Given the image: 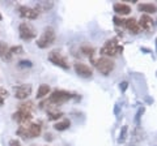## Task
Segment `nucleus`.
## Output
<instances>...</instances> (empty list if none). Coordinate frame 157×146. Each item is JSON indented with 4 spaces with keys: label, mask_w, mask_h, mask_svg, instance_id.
<instances>
[{
    "label": "nucleus",
    "mask_w": 157,
    "mask_h": 146,
    "mask_svg": "<svg viewBox=\"0 0 157 146\" xmlns=\"http://www.w3.org/2000/svg\"><path fill=\"white\" fill-rule=\"evenodd\" d=\"M33 118V115H32V111H29V110H24V108H17V111L12 115V119L14 121H17V123H20L21 125H25L28 124L29 121L32 120Z\"/></svg>",
    "instance_id": "6e6552de"
},
{
    "label": "nucleus",
    "mask_w": 157,
    "mask_h": 146,
    "mask_svg": "<svg viewBox=\"0 0 157 146\" xmlns=\"http://www.w3.org/2000/svg\"><path fill=\"white\" fill-rule=\"evenodd\" d=\"M139 27L140 30L141 29H144V30H151L152 26H153V20H152V17L148 16V14H141L140 20H139Z\"/></svg>",
    "instance_id": "ddd939ff"
},
{
    "label": "nucleus",
    "mask_w": 157,
    "mask_h": 146,
    "mask_svg": "<svg viewBox=\"0 0 157 146\" xmlns=\"http://www.w3.org/2000/svg\"><path fill=\"white\" fill-rule=\"evenodd\" d=\"M80 50H81V52L84 53L85 56H88V57H93V53H94V51H96L94 47L89 46V45H82Z\"/></svg>",
    "instance_id": "aec40b11"
},
{
    "label": "nucleus",
    "mask_w": 157,
    "mask_h": 146,
    "mask_svg": "<svg viewBox=\"0 0 157 146\" xmlns=\"http://www.w3.org/2000/svg\"><path fill=\"white\" fill-rule=\"evenodd\" d=\"M8 90L7 89H4V87H0V107H2L4 104V102H6V99L8 98Z\"/></svg>",
    "instance_id": "4be33fe9"
},
{
    "label": "nucleus",
    "mask_w": 157,
    "mask_h": 146,
    "mask_svg": "<svg viewBox=\"0 0 157 146\" xmlns=\"http://www.w3.org/2000/svg\"><path fill=\"white\" fill-rule=\"evenodd\" d=\"M42 133V124L41 123H30L21 125L17 129V136L22 138H37Z\"/></svg>",
    "instance_id": "f257e3e1"
},
{
    "label": "nucleus",
    "mask_w": 157,
    "mask_h": 146,
    "mask_svg": "<svg viewBox=\"0 0 157 146\" xmlns=\"http://www.w3.org/2000/svg\"><path fill=\"white\" fill-rule=\"evenodd\" d=\"M3 20V16H2V13H0V21H2Z\"/></svg>",
    "instance_id": "c756f323"
},
{
    "label": "nucleus",
    "mask_w": 157,
    "mask_h": 146,
    "mask_svg": "<svg viewBox=\"0 0 157 146\" xmlns=\"http://www.w3.org/2000/svg\"><path fill=\"white\" fill-rule=\"evenodd\" d=\"M114 12L123 16V14H128L131 12V7L126 3H115L114 4Z\"/></svg>",
    "instance_id": "2eb2a0df"
},
{
    "label": "nucleus",
    "mask_w": 157,
    "mask_h": 146,
    "mask_svg": "<svg viewBox=\"0 0 157 146\" xmlns=\"http://www.w3.org/2000/svg\"><path fill=\"white\" fill-rule=\"evenodd\" d=\"M94 65L98 69V72L104 76H109L110 73L114 71L115 68V63L113 61L110 57H100L94 61Z\"/></svg>",
    "instance_id": "39448f33"
},
{
    "label": "nucleus",
    "mask_w": 157,
    "mask_h": 146,
    "mask_svg": "<svg viewBox=\"0 0 157 146\" xmlns=\"http://www.w3.org/2000/svg\"><path fill=\"white\" fill-rule=\"evenodd\" d=\"M50 86L46 85V84H42V85H39L38 87V90H37V98L38 99H42V98H45V97H47L48 94H50Z\"/></svg>",
    "instance_id": "f3484780"
},
{
    "label": "nucleus",
    "mask_w": 157,
    "mask_h": 146,
    "mask_svg": "<svg viewBox=\"0 0 157 146\" xmlns=\"http://www.w3.org/2000/svg\"><path fill=\"white\" fill-rule=\"evenodd\" d=\"M17 12L20 14V17L26 18V20H36V18L39 17V14H41L36 8L26 7V5H18L17 7Z\"/></svg>",
    "instance_id": "1a4fd4ad"
},
{
    "label": "nucleus",
    "mask_w": 157,
    "mask_h": 146,
    "mask_svg": "<svg viewBox=\"0 0 157 146\" xmlns=\"http://www.w3.org/2000/svg\"><path fill=\"white\" fill-rule=\"evenodd\" d=\"M56 39V34H55V30L54 27L51 26H47L43 29V33L42 35L39 37V39L37 41V46L39 48H47L54 45V42Z\"/></svg>",
    "instance_id": "f03ea898"
},
{
    "label": "nucleus",
    "mask_w": 157,
    "mask_h": 146,
    "mask_svg": "<svg viewBox=\"0 0 157 146\" xmlns=\"http://www.w3.org/2000/svg\"><path fill=\"white\" fill-rule=\"evenodd\" d=\"M75 71L76 73L80 77H82V78H90L92 75H93V71H92V68L89 65H86L84 64V63H80V61H76L75 63Z\"/></svg>",
    "instance_id": "9b49d317"
},
{
    "label": "nucleus",
    "mask_w": 157,
    "mask_h": 146,
    "mask_svg": "<svg viewBox=\"0 0 157 146\" xmlns=\"http://www.w3.org/2000/svg\"><path fill=\"white\" fill-rule=\"evenodd\" d=\"M48 60H50L52 64H55L56 67L62 68V69H68V68H70L67 57L59 50H54V51H51L50 53H48Z\"/></svg>",
    "instance_id": "0eeeda50"
},
{
    "label": "nucleus",
    "mask_w": 157,
    "mask_h": 146,
    "mask_svg": "<svg viewBox=\"0 0 157 146\" xmlns=\"http://www.w3.org/2000/svg\"><path fill=\"white\" fill-rule=\"evenodd\" d=\"M9 51H11V53L14 56V55H21V53H24V48L22 46H12V47H9Z\"/></svg>",
    "instance_id": "5701e85b"
},
{
    "label": "nucleus",
    "mask_w": 157,
    "mask_h": 146,
    "mask_svg": "<svg viewBox=\"0 0 157 146\" xmlns=\"http://www.w3.org/2000/svg\"><path fill=\"white\" fill-rule=\"evenodd\" d=\"M131 33L134 34H139L140 33V27H139V24H137V21L135 20V18H127V20H124V25Z\"/></svg>",
    "instance_id": "4468645a"
},
{
    "label": "nucleus",
    "mask_w": 157,
    "mask_h": 146,
    "mask_svg": "<svg viewBox=\"0 0 157 146\" xmlns=\"http://www.w3.org/2000/svg\"><path fill=\"white\" fill-rule=\"evenodd\" d=\"M13 55L9 51V46L7 45L6 42L0 41V59L6 60V61H11Z\"/></svg>",
    "instance_id": "f8f14e48"
},
{
    "label": "nucleus",
    "mask_w": 157,
    "mask_h": 146,
    "mask_svg": "<svg viewBox=\"0 0 157 146\" xmlns=\"http://www.w3.org/2000/svg\"><path fill=\"white\" fill-rule=\"evenodd\" d=\"M17 65H18L20 68H30L33 64H32L30 60H20Z\"/></svg>",
    "instance_id": "393cba45"
},
{
    "label": "nucleus",
    "mask_w": 157,
    "mask_h": 146,
    "mask_svg": "<svg viewBox=\"0 0 157 146\" xmlns=\"http://www.w3.org/2000/svg\"><path fill=\"white\" fill-rule=\"evenodd\" d=\"M114 22L115 25H124V20H122L119 17H114Z\"/></svg>",
    "instance_id": "bb28decb"
},
{
    "label": "nucleus",
    "mask_w": 157,
    "mask_h": 146,
    "mask_svg": "<svg viewBox=\"0 0 157 146\" xmlns=\"http://www.w3.org/2000/svg\"><path fill=\"white\" fill-rule=\"evenodd\" d=\"M13 91H14V97H16L17 99L24 100L32 94V85H29V84L17 85L13 87Z\"/></svg>",
    "instance_id": "9d476101"
},
{
    "label": "nucleus",
    "mask_w": 157,
    "mask_h": 146,
    "mask_svg": "<svg viewBox=\"0 0 157 146\" xmlns=\"http://www.w3.org/2000/svg\"><path fill=\"white\" fill-rule=\"evenodd\" d=\"M76 94L71 93V91H66V90H54L52 93L50 94V97L47 98L46 102L48 103H52V104H60V103H64V102L70 100L72 98H75Z\"/></svg>",
    "instance_id": "7ed1b4c3"
},
{
    "label": "nucleus",
    "mask_w": 157,
    "mask_h": 146,
    "mask_svg": "<svg viewBox=\"0 0 157 146\" xmlns=\"http://www.w3.org/2000/svg\"><path fill=\"white\" fill-rule=\"evenodd\" d=\"M52 7H54V3L52 2H39V3H37V5L34 7V8H36L39 13H42V12L50 11Z\"/></svg>",
    "instance_id": "a211bd4d"
},
{
    "label": "nucleus",
    "mask_w": 157,
    "mask_h": 146,
    "mask_svg": "<svg viewBox=\"0 0 157 146\" xmlns=\"http://www.w3.org/2000/svg\"><path fill=\"white\" fill-rule=\"evenodd\" d=\"M126 132H127V128H126V126H124V128H123V130H122V138H119V142H123V141H124V136H126Z\"/></svg>",
    "instance_id": "cd10ccee"
},
{
    "label": "nucleus",
    "mask_w": 157,
    "mask_h": 146,
    "mask_svg": "<svg viewBox=\"0 0 157 146\" xmlns=\"http://www.w3.org/2000/svg\"><path fill=\"white\" fill-rule=\"evenodd\" d=\"M18 107H20V108H24V110L33 111L34 110V103H33V102H24V103H20Z\"/></svg>",
    "instance_id": "b1692460"
},
{
    "label": "nucleus",
    "mask_w": 157,
    "mask_h": 146,
    "mask_svg": "<svg viewBox=\"0 0 157 146\" xmlns=\"http://www.w3.org/2000/svg\"><path fill=\"white\" fill-rule=\"evenodd\" d=\"M123 52V47H122L118 41L115 38H113V39H109L105 46L101 48V53L104 55V57H107V56H115V55H119V53Z\"/></svg>",
    "instance_id": "20e7f679"
},
{
    "label": "nucleus",
    "mask_w": 157,
    "mask_h": 146,
    "mask_svg": "<svg viewBox=\"0 0 157 146\" xmlns=\"http://www.w3.org/2000/svg\"><path fill=\"white\" fill-rule=\"evenodd\" d=\"M18 35L22 41H32L37 37V31L30 22H21L18 26Z\"/></svg>",
    "instance_id": "423d86ee"
},
{
    "label": "nucleus",
    "mask_w": 157,
    "mask_h": 146,
    "mask_svg": "<svg viewBox=\"0 0 157 146\" xmlns=\"http://www.w3.org/2000/svg\"><path fill=\"white\" fill-rule=\"evenodd\" d=\"M47 116H48V120H58L60 119L63 116V112H60V111H48L47 112Z\"/></svg>",
    "instance_id": "412c9836"
},
{
    "label": "nucleus",
    "mask_w": 157,
    "mask_h": 146,
    "mask_svg": "<svg viewBox=\"0 0 157 146\" xmlns=\"http://www.w3.org/2000/svg\"><path fill=\"white\" fill-rule=\"evenodd\" d=\"M9 146H22L18 140H11L9 141Z\"/></svg>",
    "instance_id": "a878e982"
},
{
    "label": "nucleus",
    "mask_w": 157,
    "mask_h": 146,
    "mask_svg": "<svg viewBox=\"0 0 157 146\" xmlns=\"http://www.w3.org/2000/svg\"><path fill=\"white\" fill-rule=\"evenodd\" d=\"M45 138H46V141H51V140H52V134H50V133H46Z\"/></svg>",
    "instance_id": "c85d7f7f"
},
{
    "label": "nucleus",
    "mask_w": 157,
    "mask_h": 146,
    "mask_svg": "<svg viewBox=\"0 0 157 146\" xmlns=\"http://www.w3.org/2000/svg\"><path fill=\"white\" fill-rule=\"evenodd\" d=\"M70 125H71V121L68 119H64L62 121H56L55 125H54V128H55L56 130H59V132H63V130H66V129L70 128Z\"/></svg>",
    "instance_id": "6ab92c4d"
},
{
    "label": "nucleus",
    "mask_w": 157,
    "mask_h": 146,
    "mask_svg": "<svg viewBox=\"0 0 157 146\" xmlns=\"http://www.w3.org/2000/svg\"><path fill=\"white\" fill-rule=\"evenodd\" d=\"M137 8H139V11L140 12H145L147 14H149L152 13H156L157 12V5H155V4H152V3H143V4H139L137 5Z\"/></svg>",
    "instance_id": "dca6fc26"
}]
</instances>
